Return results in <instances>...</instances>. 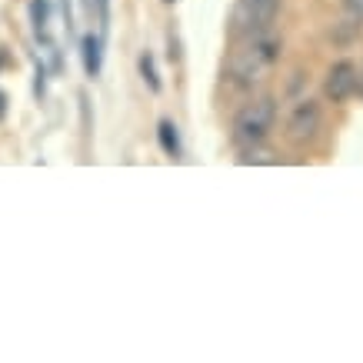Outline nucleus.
Wrapping results in <instances>:
<instances>
[{"label": "nucleus", "mask_w": 363, "mask_h": 363, "mask_svg": "<svg viewBox=\"0 0 363 363\" xmlns=\"http://www.w3.org/2000/svg\"><path fill=\"white\" fill-rule=\"evenodd\" d=\"M280 54H284V44L277 40L274 33H247L240 37L237 50L227 60V77L237 84V87H253V84H264L270 74L280 64Z\"/></svg>", "instance_id": "f257e3e1"}, {"label": "nucleus", "mask_w": 363, "mask_h": 363, "mask_svg": "<svg viewBox=\"0 0 363 363\" xmlns=\"http://www.w3.org/2000/svg\"><path fill=\"white\" fill-rule=\"evenodd\" d=\"M277 121V104L270 97H260L247 104L237 117H233V143L237 147H250V143H260L267 133L274 130Z\"/></svg>", "instance_id": "f03ea898"}, {"label": "nucleus", "mask_w": 363, "mask_h": 363, "mask_svg": "<svg viewBox=\"0 0 363 363\" xmlns=\"http://www.w3.org/2000/svg\"><path fill=\"white\" fill-rule=\"evenodd\" d=\"M280 13V0H237L230 13V33L247 37V33H264Z\"/></svg>", "instance_id": "7ed1b4c3"}, {"label": "nucleus", "mask_w": 363, "mask_h": 363, "mask_svg": "<svg viewBox=\"0 0 363 363\" xmlns=\"http://www.w3.org/2000/svg\"><path fill=\"white\" fill-rule=\"evenodd\" d=\"M360 87V67L353 60H337V64L327 70V80H323V94L333 100V104H343L347 97H353Z\"/></svg>", "instance_id": "20e7f679"}, {"label": "nucleus", "mask_w": 363, "mask_h": 363, "mask_svg": "<svg viewBox=\"0 0 363 363\" xmlns=\"http://www.w3.org/2000/svg\"><path fill=\"white\" fill-rule=\"evenodd\" d=\"M317 130H320V107L313 100H300L294 113H290V121H286V140L307 143L317 137Z\"/></svg>", "instance_id": "39448f33"}, {"label": "nucleus", "mask_w": 363, "mask_h": 363, "mask_svg": "<svg viewBox=\"0 0 363 363\" xmlns=\"http://www.w3.org/2000/svg\"><path fill=\"white\" fill-rule=\"evenodd\" d=\"M80 64H84L87 77H100V70H104V37L100 33H84L80 37Z\"/></svg>", "instance_id": "423d86ee"}, {"label": "nucleus", "mask_w": 363, "mask_h": 363, "mask_svg": "<svg viewBox=\"0 0 363 363\" xmlns=\"http://www.w3.org/2000/svg\"><path fill=\"white\" fill-rule=\"evenodd\" d=\"M157 140H160V150H164L170 160H180V157H184V143H180V133H177L174 121L157 123Z\"/></svg>", "instance_id": "0eeeda50"}, {"label": "nucleus", "mask_w": 363, "mask_h": 363, "mask_svg": "<svg viewBox=\"0 0 363 363\" xmlns=\"http://www.w3.org/2000/svg\"><path fill=\"white\" fill-rule=\"evenodd\" d=\"M27 13H30V23H33L37 40H47V37H50V13H54L50 0H30Z\"/></svg>", "instance_id": "6e6552de"}, {"label": "nucleus", "mask_w": 363, "mask_h": 363, "mask_svg": "<svg viewBox=\"0 0 363 363\" xmlns=\"http://www.w3.org/2000/svg\"><path fill=\"white\" fill-rule=\"evenodd\" d=\"M137 70H140V80L147 84V90H150V94H160V90H164V84H160V74H157V64H154V54H140V60H137Z\"/></svg>", "instance_id": "1a4fd4ad"}, {"label": "nucleus", "mask_w": 363, "mask_h": 363, "mask_svg": "<svg viewBox=\"0 0 363 363\" xmlns=\"http://www.w3.org/2000/svg\"><path fill=\"white\" fill-rule=\"evenodd\" d=\"M237 164L250 167V164H277L274 150H267L260 143H250V147H240V157H237Z\"/></svg>", "instance_id": "9d476101"}, {"label": "nucleus", "mask_w": 363, "mask_h": 363, "mask_svg": "<svg viewBox=\"0 0 363 363\" xmlns=\"http://www.w3.org/2000/svg\"><path fill=\"white\" fill-rule=\"evenodd\" d=\"M97 23L100 37H107V30H111V0H97Z\"/></svg>", "instance_id": "9b49d317"}, {"label": "nucleus", "mask_w": 363, "mask_h": 363, "mask_svg": "<svg viewBox=\"0 0 363 363\" xmlns=\"http://www.w3.org/2000/svg\"><path fill=\"white\" fill-rule=\"evenodd\" d=\"M343 7H347L350 17H360L363 21V0H343Z\"/></svg>", "instance_id": "f8f14e48"}, {"label": "nucleus", "mask_w": 363, "mask_h": 363, "mask_svg": "<svg viewBox=\"0 0 363 363\" xmlns=\"http://www.w3.org/2000/svg\"><path fill=\"white\" fill-rule=\"evenodd\" d=\"M7 111H11V100H7V94H4V90H0V121H4V117H7Z\"/></svg>", "instance_id": "ddd939ff"}, {"label": "nucleus", "mask_w": 363, "mask_h": 363, "mask_svg": "<svg viewBox=\"0 0 363 363\" xmlns=\"http://www.w3.org/2000/svg\"><path fill=\"white\" fill-rule=\"evenodd\" d=\"M84 13L94 17V13H97V0H84Z\"/></svg>", "instance_id": "4468645a"}, {"label": "nucleus", "mask_w": 363, "mask_h": 363, "mask_svg": "<svg viewBox=\"0 0 363 363\" xmlns=\"http://www.w3.org/2000/svg\"><path fill=\"white\" fill-rule=\"evenodd\" d=\"M0 67H4V54H0Z\"/></svg>", "instance_id": "2eb2a0df"}, {"label": "nucleus", "mask_w": 363, "mask_h": 363, "mask_svg": "<svg viewBox=\"0 0 363 363\" xmlns=\"http://www.w3.org/2000/svg\"><path fill=\"white\" fill-rule=\"evenodd\" d=\"M167 4H174V0H167Z\"/></svg>", "instance_id": "dca6fc26"}]
</instances>
